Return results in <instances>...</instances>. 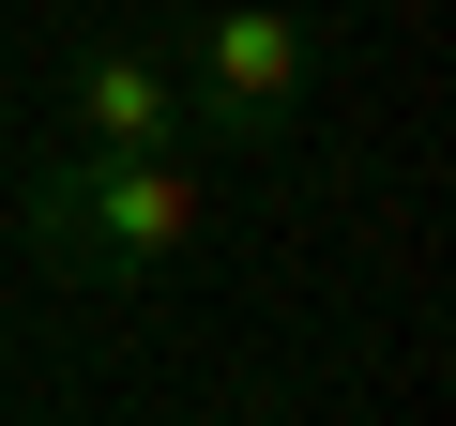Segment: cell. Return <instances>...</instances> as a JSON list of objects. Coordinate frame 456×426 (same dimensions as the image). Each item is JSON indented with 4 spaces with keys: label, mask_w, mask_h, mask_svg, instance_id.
<instances>
[{
    "label": "cell",
    "mask_w": 456,
    "mask_h": 426,
    "mask_svg": "<svg viewBox=\"0 0 456 426\" xmlns=\"http://www.w3.org/2000/svg\"><path fill=\"white\" fill-rule=\"evenodd\" d=\"M16 259L61 274V290H167L198 244H213V168L198 152H31L16 168Z\"/></svg>",
    "instance_id": "cell-1"
},
{
    "label": "cell",
    "mask_w": 456,
    "mask_h": 426,
    "mask_svg": "<svg viewBox=\"0 0 456 426\" xmlns=\"http://www.w3.org/2000/svg\"><path fill=\"white\" fill-rule=\"evenodd\" d=\"M289 107H305V16L289 0H213L183 31V137L259 152V137H289Z\"/></svg>",
    "instance_id": "cell-2"
},
{
    "label": "cell",
    "mask_w": 456,
    "mask_h": 426,
    "mask_svg": "<svg viewBox=\"0 0 456 426\" xmlns=\"http://www.w3.org/2000/svg\"><path fill=\"white\" fill-rule=\"evenodd\" d=\"M61 137H77V152H183V61L137 46V31L77 46V61H61Z\"/></svg>",
    "instance_id": "cell-3"
}]
</instances>
